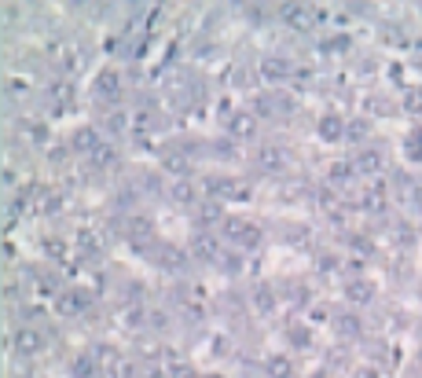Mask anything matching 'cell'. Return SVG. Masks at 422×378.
Wrapping results in <instances>:
<instances>
[{
  "instance_id": "6da1fadb",
  "label": "cell",
  "mask_w": 422,
  "mask_h": 378,
  "mask_svg": "<svg viewBox=\"0 0 422 378\" xmlns=\"http://www.w3.org/2000/svg\"><path fill=\"white\" fill-rule=\"evenodd\" d=\"M92 92H96L100 100H118L121 96V73L118 70H100L96 78H92Z\"/></svg>"
},
{
  "instance_id": "7a4b0ae2",
  "label": "cell",
  "mask_w": 422,
  "mask_h": 378,
  "mask_svg": "<svg viewBox=\"0 0 422 378\" xmlns=\"http://www.w3.org/2000/svg\"><path fill=\"white\" fill-rule=\"evenodd\" d=\"M85 305H88L85 290H63L59 297H55V312L59 316H78V312H85Z\"/></svg>"
},
{
  "instance_id": "3957f363",
  "label": "cell",
  "mask_w": 422,
  "mask_h": 378,
  "mask_svg": "<svg viewBox=\"0 0 422 378\" xmlns=\"http://www.w3.org/2000/svg\"><path fill=\"white\" fill-rule=\"evenodd\" d=\"M73 150H81V155H92V150H100V132L92 125H81L78 132H73Z\"/></svg>"
},
{
  "instance_id": "277c9868",
  "label": "cell",
  "mask_w": 422,
  "mask_h": 378,
  "mask_svg": "<svg viewBox=\"0 0 422 378\" xmlns=\"http://www.w3.org/2000/svg\"><path fill=\"white\" fill-rule=\"evenodd\" d=\"M345 297L353 301V305H367V301L375 297V283H371V279H356V283H349V287H345Z\"/></svg>"
},
{
  "instance_id": "5b68a950",
  "label": "cell",
  "mask_w": 422,
  "mask_h": 378,
  "mask_svg": "<svg viewBox=\"0 0 422 378\" xmlns=\"http://www.w3.org/2000/svg\"><path fill=\"white\" fill-rule=\"evenodd\" d=\"M342 136H349L345 125H342V118H338V114H323V118H320V140L334 143V140H342Z\"/></svg>"
},
{
  "instance_id": "8992f818",
  "label": "cell",
  "mask_w": 422,
  "mask_h": 378,
  "mask_svg": "<svg viewBox=\"0 0 422 378\" xmlns=\"http://www.w3.org/2000/svg\"><path fill=\"white\" fill-rule=\"evenodd\" d=\"M15 349L23 353V356L41 353V334H37V331H18V334H15Z\"/></svg>"
},
{
  "instance_id": "52a82bcc",
  "label": "cell",
  "mask_w": 422,
  "mask_h": 378,
  "mask_svg": "<svg viewBox=\"0 0 422 378\" xmlns=\"http://www.w3.org/2000/svg\"><path fill=\"white\" fill-rule=\"evenodd\" d=\"M265 371H268V378H290L294 374V364H290V356H268V364H265Z\"/></svg>"
},
{
  "instance_id": "ba28073f",
  "label": "cell",
  "mask_w": 422,
  "mask_h": 378,
  "mask_svg": "<svg viewBox=\"0 0 422 378\" xmlns=\"http://www.w3.org/2000/svg\"><path fill=\"white\" fill-rule=\"evenodd\" d=\"M261 70H265V78L279 81V78H287V73H290V63H287V59H265Z\"/></svg>"
},
{
  "instance_id": "9c48e42d",
  "label": "cell",
  "mask_w": 422,
  "mask_h": 378,
  "mask_svg": "<svg viewBox=\"0 0 422 378\" xmlns=\"http://www.w3.org/2000/svg\"><path fill=\"white\" fill-rule=\"evenodd\" d=\"M253 114H235L231 118V132H235V136H253Z\"/></svg>"
},
{
  "instance_id": "30bf717a",
  "label": "cell",
  "mask_w": 422,
  "mask_h": 378,
  "mask_svg": "<svg viewBox=\"0 0 422 378\" xmlns=\"http://www.w3.org/2000/svg\"><path fill=\"white\" fill-rule=\"evenodd\" d=\"M283 15H287V23H290V26H301V30H305V26L312 23V15H308V8H287Z\"/></svg>"
},
{
  "instance_id": "8fae6325",
  "label": "cell",
  "mask_w": 422,
  "mask_h": 378,
  "mask_svg": "<svg viewBox=\"0 0 422 378\" xmlns=\"http://www.w3.org/2000/svg\"><path fill=\"white\" fill-rule=\"evenodd\" d=\"M356 165L363 169V173H378V169H382V162H378V155H375V150H363Z\"/></svg>"
},
{
  "instance_id": "7c38bea8",
  "label": "cell",
  "mask_w": 422,
  "mask_h": 378,
  "mask_svg": "<svg viewBox=\"0 0 422 378\" xmlns=\"http://www.w3.org/2000/svg\"><path fill=\"white\" fill-rule=\"evenodd\" d=\"M257 242H261V232H257V228H253V224H246V232H243V235H239V247H246V250H253V247H257Z\"/></svg>"
},
{
  "instance_id": "4fadbf2b",
  "label": "cell",
  "mask_w": 422,
  "mask_h": 378,
  "mask_svg": "<svg viewBox=\"0 0 422 378\" xmlns=\"http://www.w3.org/2000/svg\"><path fill=\"white\" fill-rule=\"evenodd\" d=\"M408 155H411L415 162H422V129H415L411 136H408Z\"/></svg>"
},
{
  "instance_id": "5bb4252c",
  "label": "cell",
  "mask_w": 422,
  "mask_h": 378,
  "mask_svg": "<svg viewBox=\"0 0 422 378\" xmlns=\"http://www.w3.org/2000/svg\"><path fill=\"white\" fill-rule=\"evenodd\" d=\"M261 162H265V165H272V169H279V165H283V150H279V147H265Z\"/></svg>"
},
{
  "instance_id": "9a60e30c",
  "label": "cell",
  "mask_w": 422,
  "mask_h": 378,
  "mask_svg": "<svg viewBox=\"0 0 422 378\" xmlns=\"http://www.w3.org/2000/svg\"><path fill=\"white\" fill-rule=\"evenodd\" d=\"M110 162H114V150H110V147H100V150H96V165H110Z\"/></svg>"
},
{
  "instance_id": "2e32d148",
  "label": "cell",
  "mask_w": 422,
  "mask_h": 378,
  "mask_svg": "<svg viewBox=\"0 0 422 378\" xmlns=\"http://www.w3.org/2000/svg\"><path fill=\"white\" fill-rule=\"evenodd\" d=\"M290 338H294V345H308V331H305V327H301V331H294Z\"/></svg>"
},
{
  "instance_id": "e0dca14e",
  "label": "cell",
  "mask_w": 422,
  "mask_h": 378,
  "mask_svg": "<svg viewBox=\"0 0 422 378\" xmlns=\"http://www.w3.org/2000/svg\"><path fill=\"white\" fill-rule=\"evenodd\" d=\"M257 301H261V305H257V309H272V294H265V290H257Z\"/></svg>"
},
{
  "instance_id": "ac0fdd59",
  "label": "cell",
  "mask_w": 422,
  "mask_h": 378,
  "mask_svg": "<svg viewBox=\"0 0 422 378\" xmlns=\"http://www.w3.org/2000/svg\"><path fill=\"white\" fill-rule=\"evenodd\" d=\"M349 136H353V140L363 136V122H353V125H349Z\"/></svg>"
},
{
  "instance_id": "d6986e66",
  "label": "cell",
  "mask_w": 422,
  "mask_h": 378,
  "mask_svg": "<svg viewBox=\"0 0 422 378\" xmlns=\"http://www.w3.org/2000/svg\"><path fill=\"white\" fill-rule=\"evenodd\" d=\"M202 378H224V374H217V371H213V374H202Z\"/></svg>"
}]
</instances>
